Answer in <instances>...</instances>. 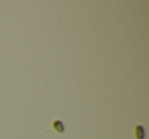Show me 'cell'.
Masks as SVG:
<instances>
[{
  "label": "cell",
  "instance_id": "obj_1",
  "mask_svg": "<svg viewBox=\"0 0 149 139\" xmlns=\"http://www.w3.org/2000/svg\"><path fill=\"white\" fill-rule=\"evenodd\" d=\"M134 134L136 139H144L145 138V131L143 126L141 125H137L134 129Z\"/></svg>",
  "mask_w": 149,
  "mask_h": 139
},
{
  "label": "cell",
  "instance_id": "obj_2",
  "mask_svg": "<svg viewBox=\"0 0 149 139\" xmlns=\"http://www.w3.org/2000/svg\"><path fill=\"white\" fill-rule=\"evenodd\" d=\"M52 126H53L54 130H55L57 133H62L64 131V126H63V124H62L61 121H58V120L54 121Z\"/></svg>",
  "mask_w": 149,
  "mask_h": 139
}]
</instances>
